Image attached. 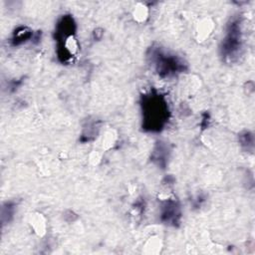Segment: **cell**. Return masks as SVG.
<instances>
[{"label": "cell", "mask_w": 255, "mask_h": 255, "mask_svg": "<svg viewBox=\"0 0 255 255\" xmlns=\"http://www.w3.org/2000/svg\"><path fill=\"white\" fill-rule=\"evenodd\" d=\"M240 29L238 27V21L233 22L230 25L228 34L224 39V46L223 51L226 57H232L235 52L240 49Z\"/></svg>", "instance_id": "obj_2"}, {"label": "cell", "mask_w": 255, "mask_h": 255, "mask_svg": "<svg viewBox=\"0 0 255 255\" xmlns=\"http://www.w3.org/2000/svg\"><path fill=\"white\" fill-rule=\"evenodd\" d=\"M156 67L158 74H165L169 75L176 71L182 69L181 63H179L173 57H161V55H157L156 58Z\"/></svg>", "instance_id": "obj_3"}, {"label": "cell", "mask_w": 255, "mask_h": 255, "mask_svg": "<svg viewBox=\"0 0 255 255\" xmlns=\"http://www.w3.org/2000/svg\"><path fill=\"white\" fill-rule=\"evenodd\" d=\"M143 111H152V114L144 117V126L150 130H158L162 128L167 117V107L164 101L158 96L144 98Z\"/></svg>", "instance_id": "obj_1"}]
</instances>
